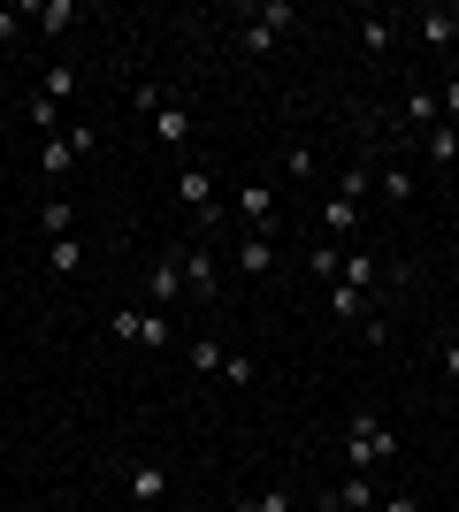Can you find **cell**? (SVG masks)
<instances>
[{
  "label": "cell",
  "instance_id": "f546056e",
  "mask_svg": "<svg viewBox=\"0 0 459 512\" xmlns=\"http://www.w3.org/2000/svg\"><path fill=\"white\" fill-rule=\"evenodd\" d=\"M23 31V8H0V39H16Z\"/></svg>",
  "mask_w": 459,
  "mask_h": 512
},
{
  "label": "cell",
  "instance_id": "603a6c76",
  "mask_svg": "<svg viewBox=\"0 0 459 512\" xmlns=\"http://www.w3.org/2000/svg\"><path fill=\"white\" fill-rule=\"evenodd\" d=\"M406 123H414V138H421L429 123H444V115H437V92H414V100H406Z\"/></svg>",
  "mask_w": 459,
  "mask_h": 512
},
{
  "label": "cell",
  "instance_id": "7402d4cb",
  "mask_svg": "<svg viewBox=\"0 0 459 512\" xmlns=\"http://www.w3.org/2000/svg\"><path fill=\"white\" fill-rule=\"evenodd\" d=\"M375 192L391 199V207H406V199H414V176H406V169H383V176H375Z\"/></svg>",
  "mask_w": 459,
  "mask_h": 512
},
{
  "label": "cell",
  "instance_id": "30bf717a",
  "mask_svg": "<svg viewBox=\"0 0 459 512\" xmlns=\"http://www.w3.org/2000/svg\"><path fill=\"white\" fill-rule=\"evenodd\" d=\"M268 268H276V230H253L238 245V276H268Z\"/></svg>",
  "mask_w": 459,
  "mask_h": 512
},
{
  "label": "cell",
  "instance_id": "ba28073f",
  "mask_svg": "<svg viewBox=\"0 0 459 512\" xmlns=\"http://www.w3.org/2000/svg\"><path fill=\"white\" fill-rule=\"evenodd\" d=\"M153 138H161V146H192V107L161 100V107H153Z\"/></svg>",
  "mask_w": 459,
  "mask_h": 512
},
{
  "label": "cell",
  "instance_id": "8fae6325",
  "mask_svg": "<svg viewBox=\"0 0 459 512\" xmlns=\"http://www.w3.org/2000/svg\"><path fill=\"white\" fill-rule=\"evenodd\" d=\"M238 214L253 222V230H276V184H245V192H238Z\"/></svg>",
  "mask_w": 459,
  "mask_h": 512
},
{
  "label": "cell",
  "instance_id": "7c38bea8",
  "mask_svg": "<svg viewBox=\"0 0 459 512\" xmlns=\"http://www.w3.org/2000/svg\"><path fill=\"white\" fill-rule=\"evenodd\" d=\"M329 306H337V321H360V329H368V321H375V306H368V291H352V283H345V276L329 283Z\"/></svg>",
  "mask_w": 459,
  "mask_h": 512
},
{
  "label": "cell",
  "instance_id": "2e32d148",
  "mask_svg": "<svg viewBox=\"0 0 459 512\" xmlns=\"http://www.w3.org/2000/svg\"><path fill=\"white\" fill-rule=\"evenodd\" d=\"M46 268H54V276H77V268H85V245H77V230H69V237H46Z\"/></svg>",
  "mask_w": 459,
  "mask_h": 512
},
{
  "label": "cell",
  "instance_id": "52a82bcc",
  "mask_svg": "<svg viewBox=\"0 0 459 512\" xmlns=\"http://www.w3.org/2000/svg\"><path fill=\"white\" fill-rule=\"evenodd\" d=\"M146 291H153V306H169V299H184V253H161V260H153V276H146Z\"/></svg>",
  "mask_w": 459,
  "mask_h": 512
},
{
  "label": "cell",
  "instance_id": "f1b7e54d",
  "mask_svg": "<svg viewBox=\"0 0 459 512\" xmlns=\"http://www.w3.org/2000/svg\"><path fill=\"white\" fill-rule=\"evenodd\" d=\"M437 115H444V123H452V130H459V77H452V85H444V92H437Z\"/></svg>",
  "mask_w": 459,
  "mask_h": 512
},
{
  "label": "cell",
  "instance_id": "ac0fdd59",
  "mask_svg": "<svg viewBox=\"0 0 459 512\" xmlns=\"http://www.w3.org/2000/svg\"><path fill=\"white\" fill-rule=\"evenodd\" d=\"M184 360H192V375H222V344L215 337H192V344H184Z\"/></svg>",
  "mask_w": 459,
  "mask_h": 512
},
{
  "label": "cell",
  "instance_id": "9a60e30c",
  "mask_svg": "<svg viewBox=\"0 0 459 512\" xmlns=\"http://www.w3.org/2000/svg\"><path fill=\"white\" fill-rule=\"evenodd\" d=\"M421 153H429L437 169H452V161H459V130L452 123H429V130H421Z\"/></svg>",
  "mask_w": 459,
  "mask_h": 512
},
{
  "label": "cell",
  "instance_id": "4316f807",
  "mask_svg": "<svg viewBox=\"0 0 459 512\" xmlns=\"http://www.w3.org/2000/svg\"><path fill=\"white\" fill-rule=\"evenodd\" d=\"M238 512H291V497H284V490H253Z\"/></svg>",
  "mask_w": 459,
  "mask_h": 512
},
{
  "label": "cell",
  "instance_id": "6da1fadb",
  "mask_svg": "<svg viewBox=\"0 0 459 512\" xmlns=\"http://www.w3.org/2000/svg\"><path fill=\"white\" fill-rule=\"evenodd\" d=\"M391 451H398V436L375 421V413H352V421H345V459H352V474H375Z\"/></svg>",
  "mask_w": 459,
  "mask_h": 512
},
{
  "label": "cell",
  "instance_id": "cb8c5ba5",
  "mask_svg": "<svg viewBox=\"0 0 459 512\" xmlns=\"http://www.w3.org/2000/svg\"><path fill=\"white\" fill-rule=\"evenodd\" d=\"M39 23L46 31H69V23H77V0H39Z\"/></svg>",
  "mask_w": 459,
  "mask_h": 512
},
{
  "label": "cell",
  "instance_id": "1f68e13d",
  "mask_svg": "<svg viewBox=\"0 0 459 512\" xmlns=\"http://www.w3.org/2000/svg\"><path fill=\"white\" fill-rule=\"evenodd\" d=\"M444 375H452V383H459V344H452V352H444Z\"/></svg>",
  "mask_w": 459,
  "mask_h": 512
},
{
  "label": "cell",
  "instance_id": "44dd1931",
  "mask_svg": "<svg viewBox=\"0 0 459 512\" xmlns=\"http://www.w3.org/2000/svg\"><path fill=\"white\" fill-rule=\"evenodd\" d=\"M69 92H77V69H69V62H54V69H46V85H39V100H54V107H62Z\"/></svg>",
  "mask_w": 459,
  "mask_h": 512
},
{
  "label": "cell",
  "instance_id": "e0dca14e",
  "mask_svg": "<svg viewBox=\"0 0 459 512\" xmlns=\"http://www.w3.org/2000/svg\"><path fill=\"white\" fill-rule=\"evenodd\" d=\"M368 192H375L368 161H345V176H337V199H352V207H368Z\"/></svg>",
  "mask_w": 459,
  "mask_h": 512
},
{
  "label": "cell",
  "instance_id": "277c9868",
  "mask_svg": "<svg viewBox=\"0 0 459 512\" xmlns=\"http://www.w3.org/2000/svg\"><path fill=\"white\" fill-rule=\"evenodd\" d=\"M291 23H299V16H291L284 0H268V8H253V23H245V54H268V46L284 39Z\"/></svg>",
  "mask_w": 459,
  "mask_h": 512
},
{
  "label": "cell",
  "instance_id": "8992f818",
  "mask_svg": "<svg viewBox=\"0 0 459 512\" xmlns=\"http://www.w3.org/2000/svg\"><path fill=\"white\" fill-rule=\"evenodd\" d=\"M215 283H222V260L207 253V245H192V253H184V291H192V299H215Z\"/></svg>",
  "mask_w": 459,
  "mask_h": 512
},
{
  "label": "cell",
  "instance_id": "4fadbf2b",
  "mask_svg": "<svg viewBox=\"0 0 459 512\" xmlns=\"http://www.w3.org/2000/svg\"><path fill=\"white\" fill-rule=\"evenodd\" d=\"M414 31H421V46H452L459 39V16H452V8H421Z\"/></svg>",
  "mask_w": 459,
  "mask_h": 512
},
{
  "label": "cell",
  "instance_id": "ffe728a7",
  "mask_svg": "<svg viewBox=\"0 0 459 512\" xmlns=\"http://www.w3.org/2000/svg\"><path fill=\"white\" fill-rule=\"evenodd\" d=\"M306 268H314V276H322V283H337V276H345V253H337V245H329V237H322V245L306 253Z\"/></svg>",
  "mask_w": 459,
  "mask_h": 512
},
{
  "label": "cell",
  "instance_id": "484cf974",
  "mask_svg": "<svg viewBox=\"0 0 459 512\" xmlns=\"http://www.w3.org/2000/svg\"><path fill=\"white\" fill-rule=\"evenodd\" d=\"M39 230L46 237H69V207H62V199H46V207H39Z\"/></svg>",
  "mask_w": 459,
  "mask_h": 512
},
{
  "label": "cell",
  "instance_id": "5bb4252c",
  "mask_svg": "<svg viewBox=\"0 0 459 512\" xmlns=\"http://www.w3.org/2000/svg\"><path fill=\"white\" fill-rule=\"evenodd\" d=\"M131 497H138V505H161V497H169V467L138 459V467H131Z\"/></svg>",
  "mask_w": 459,
  "mask_h": 512
},
{
  "label": "cell",
  "instance_id": "5b68a950",
  "mask_svg": "<svg viewBox=\"0 0 459 512\" xmlns=\"http://www.w3.org/2000/svg\"><path fill=\"white\" fill-rule=\"evenodd\" d=\"M176 207H192L199 222H207V214H215V176L199 169V161H192V169H184V176H176Z\"/></svg>",
  "mask_w": 459,
  "mask_h": 512
},
{
  "label": "cell",
  "instance_id": "9c48e42d",
  "mask_svg": "<svg viewBox=\"0 0 459 512\" xmlns=\"http://www.w3.org/2000/svg\"><path fill=\"white\" fill-rule=\"evenodd\" d=\"M360 214H368V207H352V199L329 192L322 199V237H329V245H337V237H360Z\"/></svg>",
  "mask_w": 459,
  "mask_h": 512
},
{
  "label": "cell",
  "instance_id": "3957f363",
  "mask_svg": "<svg viewBox=\"0 0 459 512\" xmlns=\"http://www.w3.org/2000/svg\"><path fill=\"white\" fill-rule=\"evenodd\" d=\"M85 146H92V130H85V123H69L62 138H46V146H39V169H46V176H69L77 161H85Z\"/></svg>",
  "mask_w": 459,
  "mask_h": 512
},
{
  "label": "cell",
  "instance_id": "4dcf8cb0",
  "mask_svg": "<svg viewBox=\"0 0 459 512\" xmlns=\"http://www.w3.org/2000/svg\"><path fill=\"white\" fill-rule=\"evenodd\" d=\"M375 512H414V497H383V505H375Z\"/></svg>",
  "mask_w": 459,
  "mask_h": 512
},
{
  "label": "cell",
  "instance_id": "d4e9b609",
  "mask_svg": "<svg viewBox=\"0 0 459 512\" xmlns=\"http://www.w3.org/2000/svg\"><path fill=\"white\" fill-rule=\"evenodd\" d=\"M391 39H398V31H391L383 16H368V23H360V46H368V54H391Z\"/></svg>",
  "mask_w": 459,
  "mask_h": 512
},
{
  "label": "cell",
  "instance_id": "83f0119b",
  "mask_svg": "<svg viewBox=\"0 0 459 512\" xmlns=\"http://www.w3.org/2000/svg\"><path fill=\"white\" fill-rule=\"evenodd\" d=\"M345 283H352V291H368V283H375V260L352 253V260H345Z\"/></svg>",
  "mask_w": 459,
  "mask_h": 512
},
{
  "label": "cell",
  "instance_id": "7a4b0ae2",
  "mask_svg": "<svg viewBox=\"0 0 459 512\" xmlns=\"http://www.w3.org/2000/svg\"><path fill=\"white\" fill-rule=\"evenodd\" d=\"M108 329H115L123 344H146V352H161V344H169V314H161V306H123Z\"/></svg>",
  "mask_w": 459,
  "mask_h": 512
},
{
  "label": "cell",
  "instance_id": "d6986e66",
  "mask_svg": "<svg viewBox=\"0 0 459 512\" xmlns=\"http://www.w3.org/2000/svg\"><path fill=\"white\" fill-rule=\"evenodd\" d=\"M329 497H337V505H352V512H375V505H383V497H375V482H368V474H352L345 490H329Z\"/></svg>",
  "mask_w": 459,
  "mask_h": 512
}]
</instances>
